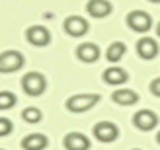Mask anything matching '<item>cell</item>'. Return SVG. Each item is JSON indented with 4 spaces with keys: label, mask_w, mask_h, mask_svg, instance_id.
<instances>
[{
    "label": "cell",
    "mask_w": 160,
    "mask_h": 150,
    "mask_svg": "<svg viewBox=\"0 0 160 150\" xmlns=\"http://www.w3.org/2000/svg\"><path fill=\"white\" fill-rule=\"evenodd\" d=\"M98 101H100L98 94H76L65 101V107L70 113H84L88 109H92Z\"/></svg>",
    "instance_id": "6da1fadb"
},
{
    "label": "cell",
    "mask_w": 160,
    "mask_h": 150,
    "mask_svg": "<svg viewBox=\"0 0 160 150\" xmlns=\"http://www.w3.org/2000/svg\"><path fill=\"white\" fill-rule=\"evenodd\" d=\"M22 88H23V92H26L28 96L37 98V96H41V94L47 90V80H45V76L41 72L31 70V72H28L22 78Z\"/></svg>",
    "instance_id": "7a4b0ae2"
},
{
    "label": "cell",
    "mask_w": 160,
    "mask_h": 150,
    "mask_svg": "<svg viewBox=\"0 0 160 150\" xmlns=\"http://www.w3.org/2000/svg\"><path fill=\"white\" fill-rule=\"evenodd\" d=\"M26 62V57L20 53V51H2L0 53V74H10V72H16L20 70Z\"/></svg>",
    "instance_id": "3957f363"
},
{
    "label": "cell",
    "mask_w": 160,
    "mask_h": 150,
    "mask_svg": "<svg viewBox=\"0 0 160 150\" xmlns=\"http://www.w3.org/2000/svg\"><path fill=\"white\" fill-rule=\"evenodd\" d=\"M127 26L137 33H147L152 27V16L145 10H133L127 14Z\"/></svg>",
    "instance_id": "277c9868"
},
{
    "label": "cell",
    "mask_w": 160,
    "mask_h": 150,
    "mask_svg": "<svg viewBox=\"0 0 160 150\" xmlns=\"http://www.w3.org/2000/svg\"><path fill=\"white\" fill-rule=\"evenodd\" d=\"M94 137L100 143H115L119 138V127L111 121H100L94 125Z\"/></svg>",
    "instance_id": "5b68a950"
},
{
    "label": "cell",
    "mask_w": 160,
    "mask_h": 150,
    "mask_svg": "<svg viewBox=\"0 0 160 150\" xmlns=\"http://www.w3.org/2000/svg\"><path fill=\"white\" fill-rule=\"evenodd\" d=\"M62 29L67 31V35L70 37H82L88 33V29H90V23L88 20H84L82 16H68L62 23Z\"/></svg>",
    "instance_id": "8992f818"
},
{
    "label": "cell",
    "mask_w": 160,
    "mask_h": 150,
    "mask_svg": "<svg viewBox=\"0 0 160 150\" xmlns=\"http://www.w3.org/2000/svg\"><path fill=\"white\" fill-rule=\"evenodd\" d=\"M26 39L33 47H47L51 43V31L45 26H29L26 29Z\"/></svg>",
    "instance_id": "52a82bcc"
},
{
    "label": "cell",
    "mask_w": 160,
    "mask_h": 150,
    "mask_svg": "<svg viewBox=\"0 0 160 150\" xmlns=\"http://www.w3.org/2000/svg\"><path fill=\"white\" fill-rule=\"evenodd\" d=\"M133 125L139 131H152L158 125V115L152 111V109H141V111L135 113Z\"/></svg>",
    "instance_id": "ba28073f"
},
{
    "label": "cell",
    "mask_w": 160,
    "mask_h": 150,
    "mask_svg": "<svg viewBox=\"0 0 160 150\" xmlns=\"http://www.w3.org/2000/svg\"><path fill=\"white\" fill-rule=\"evenodd\" d=\"M100 55H102L100 47L96 45V43H92V41H86V43H82V45L76 47V57H78V60L86 62V65L96 62V60L100 59Z\"/></svg>",
    "instance_id": "9c48e42d"
},
{
    "label": "cell",
    "mask_w": 160,
    "mask_h": 150,
    "mask_svg": "<svg viewBox=\"0 0 160 150\" xmlns=\"http://www.w3.org/2000/svg\"><path fill=\"white\" fill-rule=\"evenodd\" d=\"M62 144L67 150H90V138L82 133H68V135L62 138Z\"/></svg>",
    "instance_id": "30bf717a"
},
{
    "label": "cell",
    "mask_w": 160,
    "mask_h": 150,
    "mask_svg": "<svg viewBox=\"0 0 160 150\" xmlns=\"http://www.w3.org/2000/svg\"><path fill=\"white\" fill-rule=\"evenodd\" d=\"M113 10L109 0H88L86 4V12L92 16V18H108Z\"/></svg>",
    "instance_id": "8fae6325"
},
{
    "label": "cell",
    "mask_w": 160,
    "mask_h": 150,
    "mask_svg": "<svg viewBox=\"0 0 160 150\" xmlns=\"http://www.w3.org/2000/svg\"><path fill=\"white\" fill-rule=\"evenodd\" d=\"M137 53H139L141 59L150 60V59H154L158 55V43L152 37H141L137 41Z\"/></svg>",
    "instance_id": "7c38bea8"
},
{
    "label": "cell",
    "mask_w": 160,
    "mask_h": 150,
    "mask_svg": "<svg viewBox=\"0 0 160 150\" xmlns=\"http://www.w3.org/2000/svg\"><path fill=\"white\" fill-rule=\"evenodd\" d=\"M103 80L109 86H123L129 80V74H127V70H123L121 66H108L103 70Z\"/></svg>",
    "instance_id": "4fadbf2b"
},
{
    "label": "cell",
    "mask_w": 160,
    "mask_h": 150,
    "mask_svg": "<svg viewBox=\"0 0 160 150\" xmlns=\"http://www.w3.org/2000/svg\"><path fill=\"white\" fill-rule=\"evenodd\" d=\"M49 144V138L41 133H31V135L22 138V148L23 150H45Z\"/></svg>",
    "instance_id": "5bb4252c"
},
{
    "label": "cell",
    "mask_w": 160,
    "mask_h": 150,
    "mask_svg": "<svg viewBox=\"0 0 160 150\" xmlns=\"http://www.w3.org/2000/svg\"><path fill=\"white\" fill-rule=\"evenodd\" d=\"M111 99H113V104H119V105H135L139 101V94L133 92L129 88H119L111 94Z\"/></svg>",
    "instance_id": "9a60e30c"
},
{
    "label": "cell",
    "mask_w": 160,
    "mask_h": 150,
    "mask_svg": "<svg viewBox=\"0 0 160 150\" xmlns=\"http://www.w3.org/2000/svg\"><path fill=\"white\" fill-rule=\"evenodd\" d=\"M125 51H127V47H125L123 41H113V43L108 47V51H106V59L109 62H119V60L123 59Z\"/></svg>",
    "instance_id": "2e32d148"
},
{
    "label": "cell",
    "mask_w": 160,
    "mask_h": 150,
    "mask_svg": "<svg viewBox=\"0 0 160 150\" xmlns=\"http://www.w3.org/2000/svg\"><path fill=\"white\" fill-rule=\"evenodd\" d=\"M22 119L29 125H35L43 119V113H41V109H37V107H26L22 111Z\"/></svg>",
    "instance_id": "e0dca14e"
},
{
    "label": "cell",
    "mask_w": 160,
    "mask_h": 150,
    "mask_svg": "<svg viewBox=\"0 0 160 150\" xmlns=\"http://www.w3.org/2000/svg\"><path fill=\"white\" fill-rule=\"evenodd\" d=\"M16 101H18V98H16L12 92L2 90V92H0V111H6V109L14 107V105H16Z\"/></svg>",
    "instance_id": "ac0fdd59"
},
{
    "label": "cell",
    "mask_w": 160,
    "mask_h": 150,
    "mask_svg": "<svg viewBox=\"0 0 160 150\" xmlns=\"http://www.w3.org/2000/svg\"><path fill=\"white\" fill-rule=\"evenodd\" d=\"M14 131V125L8 117H0V137H8Z\"/></svg>",
    "instance_id": "d6986e66"
},
{
    "label": "cell",
    "mask_w": 160,
    "mask_h": 150,
    "mask_svg": "<svg viewBox=\"0 0 160 150\" xmlns=\"http://www.w3.org/2000/svg\"><path fill=\"white\" fill-rule=\"evenodd\" d=\"M150 92H152L154 96H158V98H160V76H158V78H154V80L150 82Z\"/></svg>",
    "instance_id": "ffe728a7"
},
{
    "label": "cell",
    "mask_w": 160,
    "mask_h": 150,
    "mask_svg": "<svg viewBox=\"0 0 160 150\" xmlns=\"http://www.w3.org/2000/svg\"><path fill=\"white\" fill-rule=\"evenodd\" d=\"M156 35L160 37V23H158V26H156Z\"/></svg>",
    "instance_id": "44dd1931"
},
{
    "label": "cell",
    "mask_w": 160,
    "mask_h": 150,
    "mask_svg": "<svg viewBox=\"0 0 160 150\" xmlns=\"http://www.w3.org/2000/svg\"><path fill=\"white\" fill-rule=\"evenodd\" d=\"M156 143L160 144V131H158V135H156Z\"/></svg>",
    "instance_id": "7402d4cb"
},
{
    "label": "cell",
    "mask_w": 160,
    "mask_h": 150,
    "mask_svg": "<svg viewBox=\"0 0 160 150\" xmlns=\"http://www.w3.org/2000/svg\"><path fill=\"white\" fill-rule=\"evenodd\" d=\"M148 2H152V4H160V0H148Z\"/></svg>",
    "instance_id": "603a6c76"
},
{
    "label": "cell",
    "mask_w": 160,
    "mask_h": 150,
    "mask_svg": "<svg viewBox=\"0 0 160 150\" xmlns=\"http://www.w3.org/2000/svg\"><path fill=\"white\" fill-rule=\"evenodd\" d=\"M133 150H141V148H133Z\"/></svg>",
    "instance_id": "cb8c5ba5"
},
{
    "label": "cell",
    "mask_w": 160,
    "mask_h": 150,
    "mask_svg": "<svg viewBox=\"0 0 160 150\" xmlns=\"http://www.w3.org/2000/svg\"><path fill=\"white\" fill-rule=\"evenodd\" d=\"M0 150H4V148H0Z\"/></svg>",
    "instance_id": "d4e9b609"
}]
</instances>
